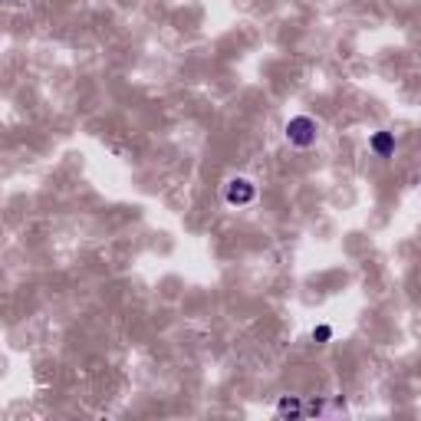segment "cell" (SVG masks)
Instances as JSON below:
<instances>
[{
	"mask_svg": "<svg viewBox=\"0 0 421 421\" xmlns=\"http://www.w3.org/2000/svg\"><path fill=\"white\" fill-rule=\"evenodd\" d=\"M372 152L382 155V158L392 155V152H395V135H392V132H376V135H372Z\"/></svg>",
	"mask_w": 421,
	"mask_h": 421,
	"instance_id": "3957f363",
	"label": "cell"
},
{
	"mask_svg": "<svg viewBox=\"0 0 421 421\" xmlns=\"http://www.w3.org/2000/svg\"><path fill=\"white\" fill-rule=\"evenodd\" d=\"M254 198H257V188L247 178H230V181L224 184V201L234 204V208H244V204H250Z\"/></svg>",
	"mask_w": 421,
	"mask_h": 421,
	"instance_id": "7a4b0ae2",
	"label": "cell"
},
{
	"mask_svg": "<svg viewBox=\"0 0 421 421\" xmlns=\"http://www.w3.org/2000/svg\"><path fill=\"white\" fill-rule=\"evenodd\" d=\"M276 412L280 415H300V398H280Z\"/></svg>",
	"mask_w": 421,
	"mask_h": 421,
	"instance_id": "277c9868",
	"label": "cell"
},
{
	"mask_svg": "<svg viewBox=\"0 0 421 421\" xmlns=\"http://www.w3.org/2000/svg\"><path fill=\"white\" fill-rule=\"evenodd\" d=\"M286 138H290V145L296 148H310L316 142V122L310 116H296V119L286 122Z\"/></svg>",
	"mask_w": 421,
	"mask_h": 421,
	"instance_id": "6da1fadb",
	"label": "cell"
},
{
	"mask_svg": "<svg viewBox=\"0 0 421 421\" xmlns=\"http://www.w3.org/2000/svg\"><path fill=\"white\" fill-rule=\"evenodd\" d=\"M330 339H332L330 326H316V330H313V342H330Z\"/></svg>",
	"mask_w": 421,
	"mask_h": 421,
	"instance_id": "5b68a950",
	"label": "cell"
}]
</instances>
